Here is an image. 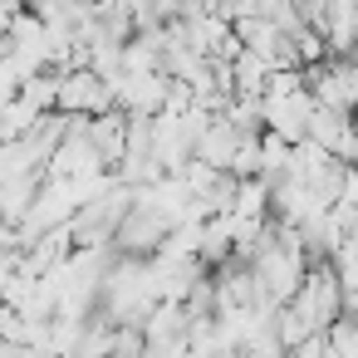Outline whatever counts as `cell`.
I'll use <instances>...</instances> for the list:
<instances>
[{
	"label": "cell",
	"instance_id": "1",
	"mask_svg": "<svg viewBox=\"0 0 358 358\" xmlns=\"http://www.w3.org/2000/svg\"><path fill=\"white\" fill-rule=\"evenodd\" d=\"M289 309L304 319L309 334H324V329L343 314V285H338V275H334L329 260H309V275H304V285L294 289Z\"/></svg>",
	"mask_w": 358,
	"mask_h": 358
},
{
	"label": "cell",
	"instance_id": "2",
	"mask_svg": "<svg viewBox=\"0 0 358 358\" xmlns=\"http://www.w3.org/2000/svg\"><path fill=\"white\" fill-rule=\"evenodd\" d=\"M113 108V89L108 79H99L89 64L79 69H59V94H55V113H69V118H94Z\"/></svg>",
	"mask_w": 358,
	"mask_h": 358
},
{
	"label": "cell",
	"instance_id": "3",
	"mask_svg": "<svg viewBox=\"0 0 358 358\" xmlns=\"http://www.w3.org/2000/svg\"><path fill=\"white\" fill-rule=\"evenodd\" d=\"M167 231H172V221H167L152 201H138V196H133V206L123 211V221H118V231H113V245L128 250V255H152V250L167 241Z\"/></svg>",
	"mask_w": 358,
	"mask_h": 358
},
{
	"label": "cell",
	"instance_id": "4",
	"mask_svg": "<svg viewBox=\"0 0 358 358\" xmlns=\"http://www.w3.org/2000/svg\"><path fill=\"white\" fill-rule=\"evenodd\" d=\"M304 138L319 143L324 152H334V157L348 162V152H353V113H343V108H319V103H314Z\"/></svg>",
	"mask_w": 358,
	"mask_h": 358
},
{
	"label": "cell",
	"instance_id": "5",
	"mask_svg": "<svg viewBox=\"0 0 358 358\" xmlns=\"http://www.w3.org/2000/svg\"><path fill=\"white\" fill-rule=\"evenodd\" d=\"M84 138H89V148L103 157V167H113V162L123 157V148H128V113H123V108L94 113V118L84 123Z\"/></svg>",
	"mask_w": 358,
	"mask_h": 358
},
{
	"label": "cell",
	"instance_id": "6",
	"mask_svg": "<svg viewBox=\"0 0 358 358\" xmlns=\"http://www.w3.org/2000/svg\"><path fill=\"white\" fill-rule=\"evenodd\" d=\"M236 216L245 221H265L270 216V182L265 177H236V201H231Z\"/></svg>",
	"mask_w": 358,
	"mask_h": 358
},
{
	"label": "cell",
	"instance_id": "7",
	"mask_svg": "<svg viewBox=\"0 0 358 358\" xmlns=\"http://www.w3.org/2000/svg\"><path fill=\"white\" fill-rule=\"evenodd\" d=\"M50 6V0H25V10H45Z\"/></svg>",
	"mask_w": 358,
	"mask_h": 358
},
{
	"label": "cell",
	"instance_id": "8",
	"mask_svg": "<svg viewBox=\"0 0 358 358\" xmlns=\"http://www.w3.org/2000/svg\"><path fill=\"white\" fill-rule=\"evenodd\" d=\"M74 6H94V0H74Z\"/></svg>",
	"mask_w": 358,
	"mask_h": 358
},
{
	"label": "cell",
	"instance_id": "9",
	"mask_svg": "<svg viewBox=\"0 0 358 358\" xmlns=\"http://www.w3.org/2000/svg\"><path fill=\"white\" fill-rule=\"evenodd\" d=\"M64 358H74V353H64Z\"/></svg>",
	"mask_w": 358,
	"mask_h": 358
}]
</instances>
